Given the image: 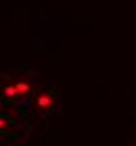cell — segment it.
I'll list each match as a JSON object with an SVG mask.
<instances>
[{"label":"cell","instance_id":"1","mask_svg":"<svg viewBox=\"0 0 136 146\" xmlns=\"http://www.w3.org/2000/svg\"><path fill=\"white\" fill-rule=\"evenodd\" d=\"M32 107L40 115H49L57 109V97L53 89H36L32 95Z\"/></svg>","mask_w":136,"mask_h":146}]
</instances>
